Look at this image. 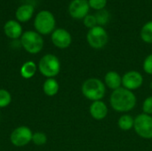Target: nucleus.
I'll list each match as a JSON object with an SVG mask.
<instances>
[{
	"instance_id": "1",
	"label": "nucleus",
	"mask_w": 152,
	"mask_h": 151,
	"mask_svg": "<svg viewBox=\"0 0 152 151\" xmlns=\"http://www.w3.org/2000/svg\"><path fill=\"white\" fill-rule=\"evenodd\" d=\"M137 99L134 92L120 87L112 91L110 96V104L113 110L118 113H127L136 106Z\"/></svg>"
},
{
	"instance_id": "2",
	"label": "nucleus",
	"mask_w": 152,
	"mask_h": 151,
	"mask_svg": "<svg viewBox=\"0 0 152 151\" xmlns=\"http://www.w3.org/2000/svg\"><path fill=\"white\" fill-rule=\"evenodd\" d=\"M81 92L85 98L91 101H102L106 93V86L98 77H90L83 83Z\"/></svg>"
},
{
	"instance_id": "3",
	"label": "nucleus",
	"mask_w": 152,
	"mask_h": 151,
	"mask_svg": "<svg viewBox=\"0 0 152 151\" xmlns=\"http://www.w3.org/2000/svg\"><path fill=\"white\" fill-rule=\"evenodd\" d=\"M37 69L46 78H54L61 71V61L54 54H45L40 59Z\"/></svg>"
},
{
	"instance_id": "4",
	"label": "nucleus",
	"mask_w": 152,
	"mask_h": 151,
	"mask_svg": "<svg viewBox=\"0 0 152 151\" xmlns=\"http://www.w3.org/2000/svg\"><path fill=\"white\" fill-rule=\"evenodd\" d=\"M20 44L26 52L31 54H37L40 53L44 47V39L39 33L28 30L22 33Z\"/></svg>"
},
{
	"instance_id": "5",
	"label": "nucleus",
	"mask_w": 152,
	"mask_h": 151,
	"mask_svg": "<svg viewBox=\"0 0 152 151\" xmlns=\"http://www.w3.org/2000/svg\"><path fill=\"white\" fill-rule=\"evenodd\" d=\"M55 18L53 14L46 10L39 12L34 20V27L40 35H48L54 31Z\"/></svg>"
},
{
	"instance_id": "6",
	"label": "nucleus",
	"mask_w": 152,
	"mask_h": 151,
	"mask_svg": "<svg viewBox=\"0 0 152 151\" xmlns=\"http://www.w3.org/2000/svg\"><path fill=\"white\" fill-rule=\"evenodd\" d=\"M134 130L136 134L144 139H152V116L141 113L134 117Z\"/></svg>"
},
{
	"instance_id": "7",
	"label": "nucleus",
	"mask_w": 152,
	"mask_h": 151,
	"mask_svg": "<svg viewBox=\"0 0 152 151\" xmlns=\"http://www.w3.org/2000/svg\"><path fill=\"white\" fill-rule=\"evenodd\" d=\"M88 44L96 50L102 49L109 42V35L102 26H96L88 30L86 35Z\"/></svg>"
},
{
	"instance_id": "8",
	"label": "nucleus",
	"mask_w": 152,
	"mask_h": 151,
	"mask_svg": "<svg viewBox=\"0 0 152 151\" xmlns=\"http://www.w3.org/2000/svg\"><path fill=\"white\" fill-rule=\"evenodd\" d=\"M33 133L28 126L21 125L16 127L10 135V142L15 147H24L32 142Z\"/></svg>"
},
{
	"instance_id": "9",
	"label": "nucleus",
	"mask_w": 152,
	"mask_h": 151,
	"mask_svg": "<svg viewBox=\"0 0 152 151\" xmlns=\"http://www.w3.org/2000/svg\"><path fill=\"white\" fill-rule=\"evenodd\" d=\"M143 85L142 75L136 70H129L122 76V87L132 92L139 89Z\"/></svg>"
},
{
	"instance_id": "10",
	"label": "nucleus",
	"mask_w": 152,
	"mask_h": 151,
	"mask_svg": "<svg viewBox=\"0 0 152 151\" xmlns=\"http://www.w3.org/2000/svg\"><path fill=\"white\" fill-rule=\"evenodd\" d=\"M90 10L88 0H72L69 5V12L73 19H84Z\"/></svg>"
},
{
	"instance_id": "11",
	"label": "nucleus",
	"mask_w": 152,
	"mask_h": 151,
	"mask_svg": "<svg viewBox=\"0 0 152 151\" xmlns=\"http://www.w3.org/2000/svg\"><path fill=\"white\" fill-rule=\"evenodd\" d=\"M51 39L53 44L60 49L68 48L72 42V37L70 33L64 28L54 29V31L52 33Z\"/></svg>"
},
{
	"instance_id": "12",
	"label": "nucleus",
	"mask_w": 152,
	"mask_h": 151,
	"mask_svg": "<svg viewBox=\"0 0 152 151\" xmlns=\"http://www.w3.org/2000/svg\"><path fill=\"white\" fill-rule=\"evenodd\" d=\"M89 113L94 119L98 121L103 120L108 116L109 108L107 104L102 101H92L89 108Z\"/></svg>"
},
{
	"instance_id": "13",
	"label": "nucleus",
	"mask_w": 152,
	"mask_h": 151,
	"mask_svg": "<svg viewBox=\"0 0 152 151\" xmlns=\"http://www.w3.org/2000/svg\"><path fill=\"white\" fill-rule=\"evenodd\" d=\"M105 86L112 91L122 87V76L114 70L108 71L104 76L103 81Z\"/></svg>"
},
{
	"instance_id": "14",
	"label": "nucleus",
	"mask_w": 152,
	"mask_h": 151,
	"mask_svg": "<svg viewBox=\"0 0 152 151\" xmlns=\"http://www.w3.org/2000/svg\"><path fill=\"white\" fill-rule=\"evenodd\" d=\"M4 32L9 38L17 39L22 35V28L18 21L11 20L4 24Z\"/></svg>"
},
{
	"instance_id": "15",
	"label": "nucleus",
	"mask_w": 152,
	"mask_h": 151,
	"mask_svg": "<svg viewBox=\"0 0 152 151\" xmlns=\"http://www.w3.org/2000/svg\"><path fill=\"white\" fill-rule=\"evenodd\" d=\"M34 13V6L32 4H22L18 7L15 12L16 19L20 22H26L29 20Z\"/></svg>"
},
{
	"instance_id": "16",
	"label": "nucleus",
	"mask_w": 152,
	"mask_h": 151,
	"mask_svg": "<svg viewBox=\"0 0 152 151\" xmlns=\"http://www.w3.org/2000/svg\"><path fill=\"white\" fill-rule=\"evenodd\" d=\"M60 89L58 81L55 78H47L43 84V91L49 97L55 96Z\"/></svg>"
},
{
	"instance_id": "17",
	"label": "nucleus",
	"mask_w": 152,
	"mask_h": 151,
	"mask_svg": "<svg viewBox=\"0 0 152 151\" xmlns=\"http://www.w3.org/2000/svg\"><path fill=\"white\" fill-rule=\"evenodd\" d=\"M37 69V64L32 61H28L24 62L22 64V66L20 67V74L23 78L29 79L35 76Z\"/></svg>"
},
{
	"instance_id": "18",
	"label": "nucleus",
	"mask_w": 152,
	"mask_h": 151,
	"mask_svg": "<svg viewBox=\"0 0 152 151\" xmlns=\"http://www.w3.org/2000/svg\"><path fill=\"white\" fill-rule=\"evenodd\" d=\"M134 117H133L131 115L126 113L122 116L118 120V125L120 130L124 132H128L131 129H134Z\"/></svg>"
},
{
	"instance_id": "19",
	"label": "nucleus",
	"mask_w": 152,
	"mask_h": 151,
	"mask_svg": "<svg viewBox=\"0 0 152 151\" xmlns=\"http://www.w3.org/2000/svg\"><path fill=\"white\" fill-rule=\"evenodd\" d=\"M141 38L146 44H152V20L145 23L141 29Z\"/></svg>"
},
{
	"instance_id": "20",
	"label": "nucleus",
	"mask_w": 152,
	"mask_h": 151,
	"mask_svg": "<svg viewBox=\"0 0 152 151\" xmlns=\"http://www.w3.org/2000/svg\"><path fill=\"white\" fill-rule=\"evenodd\" d=\"M94 16L96 18L98 26H102V27L108 23V21L110 20V17L109 12L107 10H105V9L98 11Z\"/></svg>"
},
{
	"instance_id": "21",
	"label": "nucleus",
	"mask_w": 152,
	"mask_h": 151,
	"mask_svg": "<svg viewBox=\"0 0 152 151\" xmlns=\"http://www.w3.org/2000/svg\"><path fill=\"white\" fill-rule=\"evenodd\" d=\"M12 101L11 93L5 89H0V109L6 108Z\"/></svg>"
},
{
	"instance_id": "22",
	"label": "nucleus",
	"mask_w": 152,
	"mask_h": 151,
	"mask_svg": "<svg viewBox=\"0 0 152 151\" xmlns=\"http://www.w3.org/2000/svg\"><path fill=\"white\" fill-rule=\"evenodd\" d=\"M32 142L37 146H42L45 145L47 142V136L45 133L42 132H37L33 133L32 136Z\"/></svg>"
},
{
	"instance_id": "23",
	"label": "nucleus",
	"mask_w": 152,
	"mask_h": 151,
	"mask_svg": "<svg viewBox=\"0 0 152 151\" xmlns=\"http://www.w3.org/2000/svg\"><path fill=\"white\" fill-rule=\"evenodd\" d=\"M89 6L96 11H101L107 5L108 0H88Z\"/></svg>"
},
{
	"instance_id": "24",
	"label": "nucleus",
	"mask_w": 152,
	"mask_h": 151,
	"mask_svg": "<svg viewBox=\"0 0 152 151\" xmlns=\"http://www.w3.org/2000/svg\"><path fill=\"white\" fill-rule=\"evenodd\" d=\"M142 69L147 75L152 76V53L149 54L144 59L142 63Z\"/></svg>"
},
{
	"instance_id": "25",
	"label": "nucleus",
	"mask_w": 152,
	"mask_h": 151,
	"mask_svg": "<svg viewBox=\"0 0 152 151\" xmlns=\"http://www.w3.org/2000/svg\"><path fill=\"white\" fill-rule=\"evenodd\" d=\"M83 20H84V25H85L87 28H89V29H91V28H93L98 26L96 18H95V16L93 15V14H87Z\"/></svg>"
},
{
	"instance_id": "26",
	"label": "nucleus",
	"mask_w": 152,
	"mask_h": 151,
	"mask_svg": "<svg viewBox=\"0 0 152 151\" xmlns=\"http://www.w3.org/2000/svg\"><path fill=\"white\" fill-rule=\"evenodd\" d=\"M142 113L152 116V96L147 97L142 102Z\"/></svg>"
}]
</instances>
